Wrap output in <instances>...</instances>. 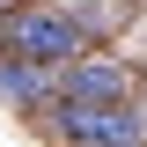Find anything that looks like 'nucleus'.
<instances>
[{
    "instance_id": "f257e3e1",
    "label": "nucleus",
    "mask_w": 147,
    "mask_h": 147,
    "mask_svg": "<svg viewBox=\"0 0 147 147\" xmlns=\"http://www.w3.org/2000/svg\"><path fill=\"white\" fill-rule=\"evenodd\" d=\"M0 44H7L15 59L59 66V59H74V44H81V22L59 15V7H15V15L0 22Z\"/></svg>"
},
{
    "instance_id": "f03ea898",
    "label": "nucleus",
    "mask_w": 147,
    "mask_h": 147,
    "mask_svg": "<svg viewBox=\"0 0 147 147\" xmlns=\"http://www.w3.org/2000/svg\"><path fill=\"white\" fill-rule=\"evenodd\" d=\"M44 125H59L66 140H88V147H140V118L125 103H59L44 110Z\"/></svg>"
},
{
    "instance_id": "7ed1b4c3",
    "label": "nucleus",
    "mask_w": 147,
    "mask_h": 147,
    "mask_svg": "<svg viewBox=\"0 0 147 147\" xmlns=\"http://www.w3.org/2000/svg\"><path fill=\"white\" fill-rule=\"evenodd\" d=\"M59 96L66 103H125V66H66L59 74Z\"/></svg>"
},
{
    "instance_id": "20e7f679",
    "label": "nucleus",
    "mask_w": 147,
    "mask_h": 147,
    "mask_svg": "<svg viewBox=\"0 0 147 147\" xmlns=\"http://www.w3.org/2000/svg\"><path fill=\"white\" fill-rule=\"evenodd\" d=\"M59 88V74H44L37 59H0V96H15V103H44Z\"/></svg>"
}]
</instances>
